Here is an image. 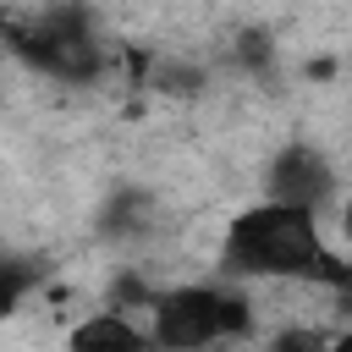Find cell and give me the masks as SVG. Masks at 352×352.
<instances>
[{"instance_id":"2","label":"cell","mask_w":352,"mask_h":352,"mask_svg":"<svg viewBox=\"0 0 352 352\" xmlns=\"http://www.w3.org/2000/svg\"><path fill=\"white\" fill-rule=\"evenodd\" d=\"M253 324V308L226 292V286H182L154 297V324H148V346L160 352H209L226 336H242Z\"/></svg>"},{"instance_id":"1","label":"cell","mask_w":352,"mask_h":352,"mask_svg":"<svg viewBox=\"0 0 352 352\" xmlns=\"http://www.w3.org/2000/svg\"><path fill=\"white\" fill-rule=\"evenodd\" d=\"M226 264L236 275H264V280H324V286H346V264L324 248L314 209H297V204L248 209L231 226V236H226Z\"/></svg>"},{"instance_id":"6","label":"cell","mask_w":352,"mask_h":352,"mask_svg":"<svg viewBox=\"0 0 352 352\" xmlns=\"http://www.w3.org/2000/svg\"><path fill=\"white\" fill-rule=\"evenodd\" d=\"M330 346H336V336H324L319 324H292L270 341V352H330Z\"/></svg>"},{"instance_id":"5","label":"cell","mask_w":352,"mask_h":352,"mask_svg":"<svg viewBox=\"0 0 352 352\" xmlns=\"http://www.w3.org/2000/svg\"><path fill=\"white\" fill-rule=\"evenodd\" d=\"M72 352H148V330H138L126 314H94L72 336Z\"/></svg>"},{"instance_id":"8","label":"cell","mask_w":352,"mask_h":352,"mask_svg":"<svg viewBox=\"0 0 352 352\" xmlns=\"http://www.w3.org/2000/svg\"><path fill=\"white\" fill-rule=\"evenodd\" d=\"M330 352H352V341H341V336H336V346H330Z\"/></svg>"},{"instance_id":"7","label":"cell","mask_w":352,"mask_h":352,"mask_svg":"<svg viewBox=\"0 0 352 352\" xmlns=\"http://www.w3.org/2000/svg\"><path fill=\"white\" fill-rule=\"evenodd\" d=\"M28 280H33V275H28L22 264H0V314H6L22 292H28Z\"/></svg>"},{"instance_id":"3","label":"cell","mask_w":352,"mask_h":352,"mask_svg":"<svg viewBox=\"0 0 352 352\" xmlns=\"http://www.w3.org/2000/svg\"><path fill=\"white\" fill-rule=\"evenodd\" d=\"M11 50H22L33 66H44L50 77H66V82L94 77V66H99V44L77 11H44L38 22H16Z\"/></svg>"},{"instance_id":"4","label":"cell","mask_w":352,"mask_h":352,"mask_svg":"<svg viewBox=\"0 0 352 352\" xmlns=\"http://www.w3.org/2000/svg\"><path fill=\"white\" fill-rule=\"evenodd\" d=\"M330 192V165L314 154V148H286L270 170V204H297V209H314L319 198Z\"/></svg>"}]
</instances>
